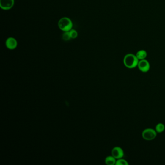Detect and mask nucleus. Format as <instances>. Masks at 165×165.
Masks as SVG:
<instances>
[{
    "instance_id": "obj_1",
    "label": "nucleus",
    "mask_w": 165,
    "mask_h": 165,
    "mask_svg": "<svg viewBox=\"0 0 165 165\" xmlns=\"http://www.w3.org/2000/svg\"><path fill=\"white\" fill-rule=\"evenodd\" d=\"M139 60L136 55L129 54L125 55L124 58V65L129 69H133L138 66Z\"/></svg>"
},
{
    "instance_id": "obj_2",
    "label": "nucleus",
    "mask_w": 165,
    "mask_h": 165,
    "mask_svg": "<svg viewBox=\"0 0 165 165\" xmlns=\"http://www.w3.org/2000/svg\"><path fill=\"white\" fill-rule=\"evenodd\" d=\"M59 28L63 32H69L72 29L73 22L69 18L63 17L61 18L58 23Z\"/></svg>"
},
{
    "instance_id": "obj_3",
    "label": "nucleus",
    "mask_w": 165,
    "mask_h": 165,
    "mask_svg": "<svg viewBox=\"0 0 165 165\" xmlns=\"http://www.w3.org/2000/svg\"><path fill=\"white\" fill-rule=\"evenodd\" d=\"M142 136L145 140H153L157 136V132L153 129L146 128L142 133Z\"/></svg>"
},
{
    "instance_id": "obj_4",
    "label": "nucleus",
    "mask_w": 165,
    "mask_h": 165,
    "mask_svg": "<svg viewBox=\"0 0 165 165\" xmlns=\"http://www.w3.org/2000/svg\"><path fill=\"white\" fill-rule=\"evenodd\" d=\"M138 68L140 71L143 73H146L150 69V64L147 60H139L138 65Z\"/></svg>"
},
{
    "instance_id": "obj_5",
    "label": "nucleus",
    "mask_w": 165,
    "mask_h": 165,
    "mask_svg": "<svg viewBox=\"0 0 165 165\" xmlns=\"http://www.w3.org/2000/svg\"><path fill=\"white\" fill-rule=\"evenodd\" d=\"M15 0H0V7L4 10H8L14 5Z\"/></svg>"
},
{
    "instance_id": "obj_6",
    "label": "nucleus",
    "mask_w": 165,
    "mask_h": 165,
    "mask_svg": "<svg viewBox=\"0 0 165 165\" xmlns=\"http://www.w3.org/2000/svg\"><path fill=\"white\" fill-rule=\"evenodd\" d=\"M5 46L9 50H15L18 46V42L15 38L10 37L5 41Z\"/></svg>"
},
{
    "instance_id": "obj_7",
    "label": "nucleus",
    "mask_w": 165,
    "mask_h": 165,
    "mask_svg": "<svg viewBox=\"0 0 165 165\" xmlns=\"http://www.w3.org/2000/svg\"><path fill=\"white\" fill-rule=\"evenodd\" d=\"M111 154L116 159L122 158L124 156V150L121 147L116 146L112 150Z\"/></svg>"
},
{
    "instance_id": "obj_8",
    "label": "nucleus",
    "mask_w": 165,
    "mask_h": 165,
    "mask_svg": "<svg viewBox=\"0 0 165 165\" xmlns=\"http://www.w3.org/2000/svg\"><path fill=\"white\" fill-rule=\"evenodd\" d=\"M136 55L139 60H143L145 59L147 57V53L145 50H140L136 52Z\"/></svg>"
},
{
    "instance_id": "obj_9",
    "label": "nucleus",
    "mask_w": 165,
    "mask_h": 165,
    "mask_svg": "<svg viewBox=\"0 0 165 165\" xmlns=\"http://www.w3.org/2000/svg\"><path fill=\"white\" fill-rule=\"evenodd\" d=\"M116 160L117 159L115 157L111 155V156H107L105 158V162L107 165H115Z\"/></svg>"
},
{
    "instance_id": "obj_10",
    "label": "nucleus",
    "mask_w": 165,
    "mask_h": 165,
    "mask_svg": "<svg viewBox=\"0 0 165 165\" xmlns=\"http://www.w3.org/2000/svg\"><path fill=\"white\" fill-rule=\"evenodd\" d=\"M165 129V125L162 124V123H159V124L156 125L155 130H156L157 133H162L164 131Z\"/></svg>"
},
{
    "instance_id": "obj_11",
    "label": "nucleus",
    "mask_w": 165,
    "mask_h": 165,
    "mask_svg": "<svg viewBox=\"0 0 165 165\" xmlns=\"http://www.w3.org/2000/svg\"><path fill=\"white\" fill-rule=\"evenodd\" d=\"M116 165H128V161H126V160H125L124 159L120 158L118 159H117L116 160Z\"/></svg>"
},
{
    "instance_id": "obj_12",
    "label": "nucleus",
    "mask_w": 165,
    "mask_h": 165,
    "mask_svg": "<svg viewBox=\"0 0 165 165\" xmlns=\"http://www.w3.org/2000/svg\"><path fill=\"white\" fill-rule=\"evenodd\" d=\"M62 39H63V40L65 41H68L71 39L69 34V31L64 32V33L62 34Z\"/></svg>"
},
{
    "instance_id": "obj_13",
    "label": "nucleus",
    "mask_w": 165,
    "mask_h": 165,
    "mask_svg": "<svg viewBox=\"0 0 165 165\" xmlns=\"http://www.w3.org/2000/svg\"><path fill=\"white\" fill-rule=\"evenodd\" d=\"M69 34L71 39H75L78 36V32L74 29H72L70 30L69 31Z\"/></svg>"
}]
</instances>
